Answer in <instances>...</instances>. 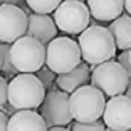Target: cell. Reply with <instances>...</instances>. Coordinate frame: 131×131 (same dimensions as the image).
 I'll use <instances>...</instances> for the list:
<instances>
[{"label": "cell", "instance_id": "cell-1", "mask_svg": "<svg viewBox=\"0 0 131 131\" xmlns=\"http://www.w3.org/2000/svg\"><path fill=\"white\" fill-rule=\"evenodd\" d=\"M79 48L81 58L89 66H99L112 60L116 55V45L107 27L89 26L79 36Z\"/></svg>", "mask_w": 131, "mask_h": 131}, {"label": "cell", "instance_id": "cell-2", "mask_svg": "<svg viewBox=\"0 0 131 131\" xmlns=\"http://www.w3.org/2000/svg\"><path fill=\"white\" fill-rule=\"evenodd\" d=\"M45 98V89L32 73H19L8 82V103L17 111H35Z\"/></svg>", "mask_w": 131, "mask_h": 131}, {"label": "cell", "instance_id": "cell-3", "mask_svg": "<svg viewBox=\"0 0 131 131\" xmlns=\"http://www.w3.org/2000/svg\"><path fill=\"white\" fill-rule=\"evenodd\" d=\"M105 96L94 86L85 85L70 95V111L76 122L90 123L99 121L105 108Z\"/></svg>", "mask_w": 131, "mask_h": 131}, {"label": "cell", "instance_id": "cell-4", "mask_svg": "<svg viewBox=\"0 0 131 131\" xmlns=\"http://www.w3.org/2000/svg\"><path fill=\"white\" fill-rule=\"evenodd\" d=\"M81 63L79 44L70 37H55L45 48V64L55 75L71 72Z\"/></svg>", "mask_w": 131, "mask_h": 131}, {"label": "cell", "instance_id": "cell-5", "mask_svg": "<svg viewBox=\"0 0 131 131\" xmlns=\"http://www.w3.org/2000/svg\"><path fill=\"white\" fill-rule=\"evenodd\" d=\"M10 62L17 72H37L45 64V46L32 37L23 36L10 45Z\"/></svg>", "mask_w": 131, "mask_h": 131}, {"label": "cell", "instance_id": "cell-6", "mask_svg": "<svg viewBox=\"0 0 131 131\" xmlns=\"http://www.w3.org/2000/svg\"><path fill=\"white\" fill-rule=\"evenodd\" d=\"M128 84L130 80L127 73L114 60L102 63L93 70L91 86L98 89L104 96L113 98L123 95Z\"/></svg>", "mask_w": 131, "mask_h": 131}, {"label": "cell", "instance_id": "cell-7", "mask_svg": "<svg viewBox=\"0 0 131 131\" xmlns=\"http://www.w3.org/2000/svg\"><path fill=\"white\" fill-rule=\"evenodd\" d=\"M57 28L64 34H81L89 27L90 13L85 3L77 0L62 2L54 12L53 18Z\"/></svg>", "mask_w": 131, "mask_h": 131}, {"label": "cell", "instance_id": "cell-8", "mask_svg": "<svg viewBox=\"0 0 131 131\" xmlns=\"http://www.w3.org/2000/svg\"><path fill=\"white\" fill-rule=\"evenodd\" d=\"M27 14L13 2L0 4V42L12 45L26 36Z\"/></svg>", "mask_w": 131, "mask_h": 131}, {"label": "cell", "instance_id": "cell-9", "mask_svg": "<svg viewBox=\"0 0 131 131\" xmlns=\"http://www.w3.org/2000/svg\"><path fill=\"white\" fill-rule=\"evenodd\" d=\"M40 116L48 128L64 127L71 123L73 118L70 111V95L60 90H51L45 94Z\"/></svg>", "mask_w": 131, "mask_h": 131}, {"label": "cell", "instance_id": "cell-10", "mask_svg": "<svg viewBox=\"0 0 131 131\" xmlns=\"http://www.w3.org/2000/svg\"><path fill=\"white\" fill-rule=\"evenodd\" d=\"M102 117L107 128L114 131L131 130V100L125 95L111 98L105 103Z\"/></svg>", "mask_w": 131, "mask_h": 131}, {"label": "cell", "instance_id": "cell-11", "mask_svg": "<svg viewBox=\"0 0 131 131\" xmlns=\"http://www.w3.org/2000/svg\"><path fill=\"white\" fill-rule=\"evenodd\" d=\"M57 26L50 16L41 14H28L27 16V30L26 36L35 39L45 48L46 45L55 39L57 36Z\"/></svg>", "mask_w": 131, "mask_h": 131}, {"label": "cell", "instance_id": "cell-12", "mask_svg": "<svg viewBox=\"0 0 131 131\" xmlns=\"http://www.w3.org/2000/svg\"><path fill=\"white\" fill-rule=\"evenodd\" d=\"M89 80H90V68L85 62H81L71 72L58 75L55 82L57 86L60 89V91L66 94H70V93L72 94L79 88L88 85Z\"/></svg>", "mask_w": 131, "mask_h": 131}, {"label": "cell", "instance_id": "cell-13", "mask_svg": "<svg viewBox=\"0 0 131 131\" xmlns=\"http://www.w3.org/2000/svg\"><path fill=\"white\" fill-rule=\"evenodd\" d=\"M8 131H48L40 113L35 111H17L8 121Z\"/></svg>", "mask_w": 131, "mask_h": 131}, {"label": "cell", "instance_id": "cell-14", "mask_svg": "<svg viewBox=\"0 0 131 131\" xmlns=\"http://www.w3.org/2000/svg\"><path fill=\"white\" fill-rule=\"evenodd\" d=\"M86 7L89 13L100 22H113L123 12L122 0H89Z\"/></svg>", "mask_w": 131, "mask_h": 131}, {"label": "cell", "instance_id": "cell-15", "mask_svg": "<svg viewBox=\"0 0 131 131\" xmlns=\"http://www.w3.org/2000/svg\"><path fill=\"white\" fill-rule=\"evenodd\" d=\"M113 37L116 49L122 51L131 49V17L122 14L107 27Z\"/></svg>", "mask_w": 131, "mask_h": 131}, {"label": "cell", "instance_id": "cell-16", "mask_svg": "<svg viewBox=\"0 0 131 131\" xmlns=\"http://www.w3.org/2000/svg\"><path fill=\"white\" fill-rule=\"evenodd\" d=\"M59 4L60 2H49V0H28L26 3V5L35 12V14L41 16H49L50 13H54Z\"/></svg>", "mask_w": 131, "mask_h": 131}, {"label": "cell", "instance_id": "cell-17", "mask_svg": "<svg viewBox=\"0 0 131 131\" xmlns=\"http://www.w3.org/2000/svg\"><path fill=\"white\" fill-rule=\"evenodd\" d=\"M0 58H2V72L9 77L16 76L17 71L13 68L10 62V45L0 42Z\"/></svg>", "mask_w": 131, "mask_h": 131}, {"label": "cell", "instance_id": "cell-18", "mask_svg": "<svg viewBox=\"0 0 131 131\" xmlns=\"http://www.w3.org/2000/svg\"><path fill=\"white\" fill-rule=\"evenodd\" d=\"M35 76H36V77L39 79V81L42 84V86H44L45 90H46V89H50V88L53 86L55 79H57L55 73H54L53 71H50L46 66H45V67H42L41 70H39Z\"/></svg>", "mask_w": 131, "mask_h": 131}, {"label": "cell", "instance_id": "cell-19", "mask_svg": "<svg viewBox=\"0 0 131 131\" xmlns=\"http://www.w3.org/2000/svg\"><path fill=\"white\" fill-rule=\"evenodd\" d=\"M105 126L102 121H95L90 123L75 122L71 127V131H105Z\"/></svg>", "mask_w": 131, "mask_h": 131}, {"label": "cell", "instance_id": "cell-20", "mask_svg": "<svg viewBox=\"0 0 131 131\" xmlns=\"http://www.w3.org/2000/svg\"><path fill=\"white\" fill-rule=\"evenodd\" d=\"M117 63L125 70V72L128 76V80L131 82V49L122 51L118 57H117Z\"/></svg>", "mask_w": 131, "mask_h": 131}, {"label": "cell", "instance_id": "cell-21", "mask_svg": "<svg viewBox=\"0 0 131 131\" xmlns=\"http://www.w3.org/2000/svg\"><path fill=\"white\" fill-rule=\"evenodd\" d=\"M8 103V81L0 76V108L5 107Z\"/></svg>", "mask_w": 131, "mask_h": 131}, {"label": "cell", "instance_id": "cell-22", "mask_svg": "<svg viewBox=\"0 0 131 131\" xmlns=\"http://www.w3.org/2000/svg\"><path fill=\"white\" fill-rule=\"evenodd\" d=\"M8 116L3 111H0V131H8Z\"/></svg>", "mask_w": 131, "mask_h": 131}, {"label": "cell", "instance_id": "cell-23", "mask_svg": "<svg viewBox=\"0 0 131 131\" xmlns=\"http://www.w3.org/2000/svg\"><path fill=\"white\" fill-rule=\"evenodd\" d=\"M123 10H126L130 17H131V0H127V2H123Z\"/></svg>", "mask_w": 131, "mask_h": 131}, {"label": "cell", "instance_id": "cell-24", "mask_svg": "<svg viewBox=\"0 0 131 131\" xmlns=\"http://www.w3.org/2000/svg\"><path fill=\"white\" fill-rule=\"evenodd\" d=\"M125 96H127L130 100H131V82L128 84V86H127V89H126V91H125V94H123Z\"/></svg>", "mask_w": 131, "mask_h": 131}, {"label": "cell", "instance_id": "cell-25", "mask_svg": "<svg viewBox=\"0 0 131 131\" xmlns=\"http://www.w3.org/2000/svg\"><path fill=\"white\" fill-rule=\"evenodd\" d=\"M48 131H71L66 127H51V128H48Z\"/></svg>", "mask_w": 131, "mask_h": 131}, {"label": "cell", "instance_id": "cell-26", "mask_svg": "<svg viewBox=\"0 0 131 131\" xmlns=\"http://www.w3.org/2000/svg\"><path fill=\"white\" fill-rule=\"evenodd\" d=\"M105 131H114V130H111V128H105ZM128 131H131V130H128Z\"/></svg>", "mask_w": 131, "mask_h": 131}, {"label": "cell", "instance_id": "cell-27", "mask_svg": "<svg viewBox=\"0 0 131 131\" xmlns=\"http://www.w3.org/2000/svg\"><path fill=\"white\" fill-rule=\"evenodd\" d=\"M0 71H2V58H0Z\"/></svg>", "mask_w": 131, "mask_h": 131}]
</instances>
